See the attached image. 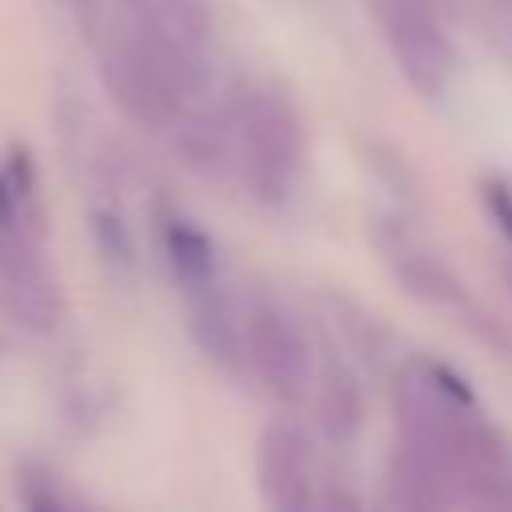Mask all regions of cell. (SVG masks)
<instances>
[{"instance_id":"6da1fadb","label":"cell","mask_w":512,"mask_h":512,"mask_svg":"<svg viewBox=\"0 0 512 512\" xmlns=\"http://www.w3.org/2000/svg\"><path fill=\"white\" fill-rule=\"evenodd\" d=\"M400 440L428 456L460 504L512 512V440L480 412L468 384L436 360H408L392 380Z\"/></svg>"},{"instance_id":"7a4b0ae2","label":"cell","mask_w":512,"mask_h":512,"mask_svg":"<svg viewBox=\"0 0 512 512\" xmlns=\"http://www.w3.org/2000/svg\"><path fill=\"white\" fill-rule=\"evenodd\" d=\"M48 212L28 148L0 156V312L28 336H52L68 312L64 284L44 248Z\"/></svg>"},{"instance_id":"3957f363","label":"cell","mask_w":512,"mask_h":512,"mask_svg":"<svg viewBox=\"0 0 512 512\" xmlns=\"http://www.w3.org/2000/svg\"><path fill=\"white\" fill-rule=\"evenodd\" d=\"M228 172L264 208H284L308 160V132L292 92L276 80H244L224 104Z\"/></svg>"},{"instance_id":"277c9868","label":"cell","mask_w":512,"mask_h":512,"mask_svg":"<svg viewBox=\"0 0 512 512\" xmlns=\"http://www.w3.org/2000/svg\"><path fill=\"white\" fill-rule=\"evenodd\" d=\"M100 80L112 104L144 132L176 136L196 116V96L208 88V72L192 68L152 36L136 32L128 20L112 12L108 28L92 40Z\"/></svg>"},{"instance_id":"5b68a950","label":"cell","mask_w":512,"mask_h":512,"mask_svg":"<svg viewBox=\"0 0 512 512\" xmlns=\"http://www.w3.org/2000/svg\"><path fill=\"white\" fill-rule=\"evenodd\" d=\"M376 248H380V260L388 268V276L420 304L428 308H440V312H452L460 324H468L472 336L488 340L492 348H512V340L504 336V328L488 316V308L468 292V284L452 272V264L428 248L412 228L396 224V220H384L376 224Z\"/></svg>"},{"instance_id":"8992f818","label":"cell","mask_w":512,"mask_h":512,"mask_svg":"<svg viewBox=\"0 0 512 512\" xmlns=\"http://www.w3.org/2000/svg\"><path fill=\"white\" fill-rule=\"evenodd\" d=\"M368 12L404 84L424 100L448 96L460 72V52L440 8L432 0H368Z\"/></svg>"},{"instance_id":"52a82bcc","label":"cell","mask_w":512,"mask_h":512,"mask_svg":"<svg viewBox=\"0 0 512 512\" xmlns=\"http://www.w3.org/2000/svg\"><path fill=\"white\" fill-rule=\"evenodd\" d=\"M244 376L272 400L300 404L316 384V356L304 328L272 300L244 304Z\"/></svg>"},{"instance_id":"ba28073f","label":"cell","mask_w":512,"mask_h":512,"mask_svg":"<svg viewBox=\"0 0 512 512\" xmlns=\"http://www.w3.org/2000/svg\"><path fill=\"white\" fill-rule=\"evenodd\" d=\"M256 488L260 500L276 512L324 508V476L312 448V436L292 420L264 424L256 440Z\"/></svg>"},{"instance_id":"9c48e42d","label":"cell","mask_w":512,"mask_h":512,"mask_svg":"<svg viewBox=\"0 0 512 512\" xmlns=\"http://www.w3.org/2000/svg\"><path fill=\"white\" fill-rule=\"evenodd\" d=\"M112 12L128 20L136 32L152 36L192 68L212 76V44L216 16L208 0H112Z\"/></svg>"},{"instance_id":"30bf717a","label":"cell","mask_w":512,"mask_h":512,"mask_svg":"<svg viewBox=\"0 0 512 512\" xmlns=\"http://www.w3.org/2000/svg\"><path fill=\"white\" fill-rule=\"evenodd\" d=\"M184 316L196 348L224 372L244 376V304H236L224 284L184 292Z\"/></svg>"},{"instance_id":"8fae6325","label":"cell","mask_w":512,"mask_h":512,"mask_svg":"<svg viewBox=\"0 0 512 512\" xmlns=\"http://www.w3.org/2000/svg\"><path fill=\"white\" fill-rule=\"evenodd\" d=\"M156 248H160V260L180 292H196V288H208L220 280L216 244L184 212H176V208L156 212Z\"/></svg>"},{"instance_id":"7c38bea8","label":"cell","mask_w":512,"mask_h":512,"mask_svg":"<svg viewBox=\"0 0 512 512\" xmlns=\"http://www.w3.org/2000/svg\"><path fill=\"white\" fill-rule=\"evenodd\" d=\"M384 488H388V504L392 508H404V512H428V508H452V504H460L452 480L428 456H420L408 444H396V452L388 460Z\"/></svg>"},{"instance_id":"4fadbf2b","label":"cell","mask_w":512,"mask_h":512,"mask_svg":"<svg viewBox=\"0 0 512 512\" xmlns=\"http://www.w3.org/2000/svg\"><path fill=\"white\" fill-rule=\"evenodd\" d=\"M312 404H316L320 432H324L332 444H348V440H356V432H360V416H364V404H360L356 376H352L340 360H332V364L316 368Z\"/></svg>"},{"instance_id":"5bb4252c","label":"cell","mask_w":512,"mask_h":512,"mask_svg":"<svg viewBox=\"0 0 512 512\" xmlns=\"http://www.w3.org/2000/svg\"><path fill=\"white\" fill-rule=\"evenodd\" d=\"M16 500L32 512H72L84 508V496H76L68 488V480L60 472H52L40 460H24L16 468Z\"/></svg>"},{"instance_id":"9a60e30c","label":"cell","mask_w":512,"mask_h":512,"mask_svg":"<svg viewBox=\"0 0 512 512\" xmlns=\"http://www.w3.org/2000/svg\"><path fill=\"white\" fill-rule=\"evenodd\" d=\"M64 12H68V20L84 32V40L92 44L104 28H108V20H112V12H108V4L112 0H56Z\"/></svg>"},{"instance_id":"2e32d148","label":"cell","mask_w":512,"mask_h":512,"mask_svg":"<svg viewBox=\"0 0 512 512\" xmlns=\"http://www.w3.org/2000/svg\"><path fill=\"white\" fill-rule=\"evenodd\" d=\"M484 208L504 232V240L512 244V188L504 180H484Z\"/></svg>"}]
</instances>
